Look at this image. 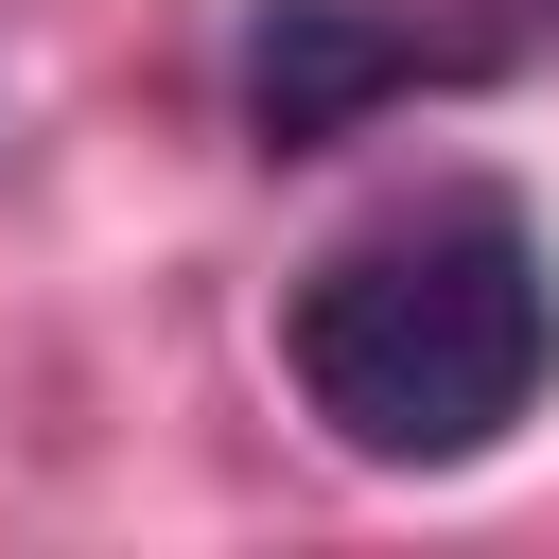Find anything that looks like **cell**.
I'll use <instances>...</instances> for the list:
<instances>
[{"label": "cell", "instance_id": "2", "mask_svg": "<svg viewBox=\"0 0 559 559\" xmlns=\"http://www.w3.org/2000/svg\"><path fill=\"white\" fill-rule=\"evenodd\" d=\"M472 70H489L472 35H419V17H384V0H245V52H227L262 157H332L349 122H384V105H419V87H472Z\"/></svg>", "mask_w": 559, "mask_h": 559}, {"label": "cell", "instance_id": "3", "mask_svg": "<svg viewBox=\"0 0 559 559\" xmlns=\"http://www.w3.org/2000/svg\"><path fill=\"white\" fill-rule=\"evenodd\" d=\"M542 17H559V0H542Z\"/></svg>", "mask_w": 559, "mask_h": 559}, {"label": "cell", "instance_id": "1", "mask_svg": "<svg viewBox=\"0 0 559 559\" xmlns=\"http://www.w3.org/2000/svg\"><path fill=\"white\" fill-rule=\"evenodd\" d=\"M280 384L349 472H472L559 384V262L524 192H419L280 297Z\"/></svg>", "mask_w": 559, "mask_h": 559}]
</instances>
